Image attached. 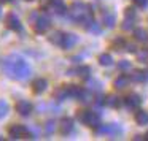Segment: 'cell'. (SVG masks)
<instances>
[{
	"mask_svg": "<svg viewBox=\"0 0 148 141\" xmlns=\"http://www.w3.org/2000/svg\"><path fill=\"white\" fill-rule=\"evenodd\" d=\"M3 73L11 79L24 81L32 75V68L21 56L11 54L3 60Z\"/></svg>",
	"mask_w": 148,
	"mask_h": 141,
	"instance_id": "cell-1",
	"label": "cell"
},
{
	"mask_svg": "<svg viewBox=\"0 0 148 141\" xmlns=\"http://www.w3.org/2000/svg\"><path fill=\"white\" fill-rule=\"evenodd\" d=\"M86 16H92V10H91L89 5H86L84 2H80V0L73 2V3H72V8H70V19L78 24Z\"/></svg>",
	"mask_w": 148,
	"mask_h": 141,
	"instance_id": "cell-2",
	"label": "cell"
},
{
	"mask_svg": "<svg viewBox=\"0 0 148 141\" xmlns=\"http://www.w3.org/2000/svg\"><path fill=\"white\" fill-rule=\"evenodd\" d=\"M78 119H80L81 124L88 125L91 128H96L100 124V116L94 111H89V109H83V111L78 113Z\"/></svg>",
	"mask_w": 148,
	"mask_h": 141,
	"instance_id": "cell-3",
	"label": "cell"
},
{
	"mask_svg": "<svg viewBox=\"0 0 148 141\" xmlns=\"http://www.w3.org/2000/svg\"><path fill=\"white\" fill-rule=\"evenodd\" d=\"M96 133L97 135H107V136H112V138H115V136H118V135H121V132H123V128L119 127L118 124H99L96 128Z\"/></svg>",
	"mask_w": 148,
	"mask_h": 141,
	"instance_id": "cell-4",
	"label": "cell"
},
{
	"mask_svg": "<svg viewBox=\"0 0 148 141\" xmlns=\"http://www.w3.org/2000/svg\"><path fill=\"white\" fill-rule=\"evenodd\" d=\"M8 133L13 140H19V138H34V135L27 130L24 125H19V124H14L8 128Z\"/></svg>",
	"mask_w": 148,
	"mask_h": 141,
	"instance_id": "cell-5",
	"label": "cell"
},
{
	"mask_svg": "<svg viewBox=\"0 0 148 141\" xmlns=\"http://www.w3.org/2000/svg\"><path fill=\"white\" fill-rule=\"evenodd\" d=\"M123 105H124L127 109H137L138 106L142 105V97L137 95V94H131V95L124 97Z\"/></svg>",
	"mask_w": 148,
	"mask_h": 141,
	"instance_id": "cell-6",
	"label": "cell"
},
{
	"mask_svg": "<svg viewBox=\"0 0 148 141\" xmlns=\"http://www.w3.org/2000/svg\"><path fill=\"white\" fill-rule=\"evenodd\" d=\"M49 26H51V21L46 16H38L37 21L34 22V29H35L37 33H45L49 29Z\"/></svg>",
	"mask_w": 148,
	"mask_h": 141,
	"instance_id": "cell-7",
	"label": "cell"
},
{
	"mask_svg": "<svg viewBox=\"0 0 148 141\" xmlns=\"http://www.w3.org/2000/svg\"><path fill=\"white\" fill-rule=\"evenodd\" d=\"M48 7H49V10L54 14H58V16H64V14L67 13V5H65L62 0H49Z\"/></svg>",
	"mask_w": 148,
	"mask_h": 141,
	"instance_id": "cell-8",
	"label": "cell"
},
{
	"mask_svg": "<svg viewBox=\"0 0 148 141\" xmlns=\"http://www.w3.org/2000/svg\"><path fill=\"white\" fill-rule=\"evenodd\" d=\"M7 27L10 30H14V32H23V24L14 13H10L7 16Z\"/></svg>",
	"mask_w": 148,
	"mask_h": 141,
	"instance_id": "cell-9",
	"label": "cell"
},
{
	"mask_svg": "<svg viewBox=\"0 0 148 141\" xmlns=\"http://www.w3.org/2000/svg\"><path fill=\"white\" fill-rule=\"evenodd\" d=\"M32 109H34L32 103L27 102V100H19V102L16 103V111H18V114H21V116H29L30 113H32Z\"/></svg>",
	"mask_w": 148,
	"mask_h": 141,
	"instance_id": "cell-10",
	"label": "cell"
},
{
	"mask_svg": "<svg viewBox=\"0 0 148 141\" xmlns=\"http://www.w3.org/2000/svg\"><path fill=\"white\" fill-rule=\"evenodd\" d=\"M59 132H61L62 135L72 133V132H73V119L72 117L61 119V122H59Z\"/></svg>",
	"mask_w": 148,
	"mask_h": 141,
	"instance_id": "cell-11",
	"label": "cell"
},
{
	"mask_svg": "<svg viewBox=\"0 0 148 141\" xmlns=\"http://www.w3.org/2000/svg\"><path fill=\"white\" fill-rule=\"evenodd\" d=\"M67 75H77V76H80L81 79H89V76H91V68L88 67V65H81V67H78V68H75V70H69L67 71Z\"/></svg>",
	"mask_w": 148,
	"mask_h": 141,
	"instance_id": "cell-12",
	"label": "cell"
},
{
	"mask_svg": "<svg viewBox=\"0 0 148 141\" xmlns=\"http://www.w3.org/2000/svg\"><path fill=\"white\" fill-rule=\"evenodd\" d=\"M78 43V37L77 35H73V33H65L64 35V40H62V43H61V46L59 48H62V49H72L75 45Z\"/></svg>",
	"mask_w": 148,
	"mask_h": 141,
	"instance_id": "cell-13",
	"label": "cell"
},
{
	"mask_svg": "<svg viewBox=\"0 0 148 141\" xmlns=\"http://www.w3.org/2000/svg\"><path fill=\"white\" fill-rule=\"evenodd\" d=\"M131 81L134 83H147L148 81V70H135L131 73Z\"/></svg>",
	"mask_w": 148,
	"mask_h": 141,
	"instance_id": "cell-14",
	"label": "cell"
},
{
	"mask_svg": "<svg viewBox=\"0 0 148 141\" xmlns=\"http://www.w3.org/2000/svg\"><path fill=\"white\" fill-rule=\"evenodd\" d=\"M102 22H103V26L108 27V29L115 27V24H116V16H115V13H112V11H103V14H102Z\"/></svg>",
	"mask_w": 148,
	"mask_h": 141,
	"instance_id": "cell-15",
	"label": "cell"
},
{
	"mask_svg": "<svg viewBox=\"0 0 148 141\" xmlns=\"http://www.w3.org/2000/svg\"><path fill=\"white\" fill-rule=\"evenodd\" d=\"M48 87V81L45 79V78H38V79H35L32 83V90L35 94H42L45 92V89Z\"/></svg>",
	"mask_w": 148,
	"mask_h": 141,
	"instance_id": "cell-16",
	"label": "cell"
},
{
	"mask_svg": "<svg viewBox=\"0 0 148 141\" xmlns=\"http://www.w3.org/2000/svg\"><path fill=\"white\" fill-rule=\"evenodd\" d=\"M54 98L58 100V102H64V100L70 98V95H69V87L67 86L58 87V89L54 90Z\"/></svg>",
	"mask_w": 148,
	"mask_h": 141,
	"instance_id": "cell-17",
	"label": "cell"
},
{
	"mask_svg": "<svg viewBox=\"0 0 148 141\" xmlns=\"http://www.w3.org/2000/svg\"><path fill=\"white\" fill-rule=\"evenodd\" d=\"M129 81H131V78L126 76V75H119L118 78L115 79V83H113V86L116 87V89H126V87L129 86Z\"/></svg>",
	"mask_w": 148,
	"mask_h": 141,
	"instance_id": "cell-18",
	"label": "cell"
},
{
	"mask_svg": "<svg viewBox=\"0 0 148 141\" xmlns=\"http://www.w3.org/2000/svg\"><path fill=\"white\" fill-rule=\"evenodd\" d=\"M105 105L110 108H119L123 105V98H119L118 95H108L105 97Z\"/></svg>",
	"mask_w": 148,
	"mask_h": 141,
	"instance_id": "cell-19",
	"label": "cell"
},
{
	"mask_svg": "<svg viewBox=\"0 0 148 141\" xmlns=\"http://www.w3.org/2000/svg\"><path fill=\"white\" fill-rule=\"evenodd\" d=\"M67 87H69V95H70V98H77V100L81 98V95H83V92H84L83 87L75 86V84H72V86H67Z\"/></svg>",
	"mask_w": 148,
	"mask_h": 141,
	"instance_id": "cell-20",
	"label": "cell"
},
{
	"mask_svg": "<svg viewBox=\"0 0 148 141\" xmlns=\"http://www.w3.org/2000/svg\"><path fill=\"white\" fill-rule=\"evenodd\" d=\"M134 38L140 43H145L148 41V32L145 29H142V27H138V29L134 30Z\"/></svg>",
	"mask_w": 148,
	"mask_h": 141,
	"instance_id": "cell-21",
	"label": "cell"
},
{
	"mask_svg": "<svg viewBox=\"0 0 148 141\" xmlns=\"http://www.w3.org/2000/svg\"><path fill=\"white\" fill-rule=\"evenodd\" d=\"M135 122L138 125H147L148 124V113L143 111V109H138L135 113Z\"/></svg>",
	"mask_w": 148,
	"mask_h": 141,
	"instance_id": "cell-22",
	"label": "cell"
},
{
	"mask_svg": "<svg viewBox=\"0 0 148 141\" xmlns=\"http://www.w3.org/2000/svg\"><path fill=\"white\" fill-rule=\"evenodd\" d=\"M99 64L102 67H110V65H113V57L108 52H103V54L99 56Z\"/></svg>",
	"mask_w": 148,
	"mask_h": 141,
	"instance_id": "cell-23",
	"label": "cell"
},
{
	"mask_svg": "<svg viewBox=\"0 0 148 141\" xmlns=\"http://www.w3.org/2000/svg\"><path fill=\"white\" fill-rule=\"evenodd\" d=\"M64 35L65 33H62V32H54L53 35H49V41L56 46H61L62 40H64Z\"/></svg>",
	"mask_w": 148,
	"mask_h": 141,
	"instance_id": "cell-24",
	"label": "cell"
},
{
	"mask_svg": "<svg viewBox=\"0 0 148 141\" xmlns=\"http://www.w3.org/2000/svg\"><path fill=\"white\" fill-rule=\"evenodd\" d=\"M124 46H126V40L124 38H116V40H113V43H112V48L115 49V51H118V52H121L123 49H124Z\"/></svg>",
	"mask_w": 148,
	"mask_h": 141,
	"instance_id": "cell-25",
	"label": "cell"
},
{
	"mask_svg": "<svg viewBox=\"0 0 148 141\" xmlns=\"http://www.w3.org/2000/svg\"><path fill=\"white\" fill-rule=\"evenodd\" d=\"M88 90H91V92H100V90H102L100 83H99V81L91 79V81H89V86H88Z\"/></svg>",
	"mask_w": 148,
	"mask_h": 141,
	"instance_id": "cell-26",
	"label": "cell"
},
{
	"mask_svg": "<svg viewBox=\"0 0 148 141\" xmlns=\"http://www.w3.org/2000/svg\"><path fill=\"white\" fill-rule=\"evenodd\" d=\"M124 18H127V19H137V11H135L132 7L126 8L124 10Z\"/></svg>",
	"mask_w": 148,
	"mask_h": 141,
	"instance_id": "cell-27",
	"label": "cell"
},
{
	"mask_svg": "<svg viewBox=\"0 0 148 141\" xmlns=\"http://www.w3.org/2000/svg\"><path fill=\"white\" fill-rule=\"evenodd\" d=\"M8 111H10V108H8L7 102H3V100H0V119L5 117V116L8 114Z\"/></svg>",
	"mask_w": 148,
	"mask_h": 141,
	"instance_id": "cell-28",
	"label": "cell"
},
{
	"mask_svg": "<svg viewBox=\"0 0 148 141\" xmlns=\"http://www.w3.org/2000/svg\"><path fill=\"white\" fill-rule=\"evenodd\" d=\"M134 22L135 19H127V18H124V21H123V30H131L132 27H134Z\"/></svg>",
	"mask_w": 148,
	"mask_h": 141,
	"instance_id": "cell-29",
	"label": "cell"
},
{
	"mask_svg": "<svg viewBox=\"0 0 148 141\" xmlns=\"http://www.w3.org/2000/svg\"><path fill=\"white\" fill-rule=\"evenodd\" d=\"M135 54H137V59H138L140 62H148V51L142 49V51H137Z\"/></svg>",
	"mask_w": 148,
	"mask_h": 141,
	"instance_id": "cell-30",
	"label": "cell"
},
{
	"mask_svg": "<svg viewBox=\"0 0 148 141\" xmlns=\"http://www.w3.org/2000/svg\"><path fill=\"white\" fill-rule=\"evenodd\" d=\"M88 30H89V32H92V33H96V35H99V33H100V30H102V29H100L99 22H96V21H94V22L91 24L89 27H88Z\"/></svg>",
	"mask_w": 148,
	"mask_h": 141,
	"instance_id": "cell-31",
	"label": "cell"
},
{
	"mask_svg": "<svg viewBox=\"0 0 148 141\" xmlns=\"http://www.w3.org/2000/svg\"><path fill=\"white\" fill-rule=\"evenodd\" d=\"M54 130H56V124L53 121H48V122H46V125H45V132L48 135H51V133H54Z\"/></svg>",
	"mask_w": 148,
	"mask_h": 141,
	"instance_id": "cell-32",
	"label": "cell"
},
{
	"mask_svg": "<svg viewBox=\"0 0 148 141\" xmlns=\"http://www.w3.org/2000/svg\"><path fill=\"white\" fill-rule=\"evenodd\" d=\"M118 68H119L121 71L131 70V62H129V60H121V62L118 64Z\"/></svg>",
	"mask_w": 148,
	"mask_h": 141,
	"instance_id": "cell-33",
	"label": "cell"
},
{
	"mask_svg": "<svg viewBox=\"0 0 148 141\" xmlns=\"http://www.w3.org/2000/svg\"><path fill=\"white\" fill-rule=\"evenodd\" d=\"M134 3H135V7H138V8H147L148 0H134Z\"/></svg>",
	"mask_w": 148,
	"mask_h": 141,
	"instance_id": "cell-34",
	"label": "cell"
},
{
	"mask_svg": "<svg viewBox=\"0 0 148 141\" xmlns=\"http://www.w3.org/2000/svg\"><path fill=\"white\" fill-rule=\"evenodd\" d=\"M94 103H96L97 106L105 105V97H103V95H97V97H96V100H94Z\"/></svg>",
	"mask_w": 148,
	"mask_h": 141,
	"instance_id": "cell-35",
	"label": "cell"
},
{
	"mask_svg": "<svg viewBox=\"0 0 148 141\" xmlns=\"http://www.w3.org/2000/svg\"><path fill=\"white\" fill-rule=\"evenodd\" d=\"M124 48H126V51H127V52H134V54L137 52V48H135V45H132V43H126Z\"/></svg>",
	"mask_w": 148,
	"mask_h": 141,
	"instance_id": "cell-36",
	"label": "cell"
},
{
	"mask_svg": "<svg viewBox=\"0 0 148 141\" xmlns=\"http://www.w3.org/2000/svg\"><path fill=\"white\" fill-rule=\"evenodd\" d=\"M143 140H147V141H148V133H145V136H143Z\"/></svg>",
	"mask_w": 148,
	"mask_h": 141,
	"instance_id": "cell-37",
	"label": "cell"
},
{
	"mask_svg": "<svg viewBox=\"0 0 148 141\" xmlns=\"http://www.w3.org/2000/svg\"><path fill=\"white\" fill-rule=\"evenodd\" d=\"M0 2H2V3H5V2H8V0H0Z\"/></svg>",
	"mask_w": 148,
	"mask_h": 141,
	"instance_id": "cell-38",
	"label": "cell"
},
{
	"mask_svg": "<svg viewBox=\"0 0 148 141\" xmlns=\"http://www.w3.org/2000/svg\"><path fill=\"white\" fill-rule=\"evenodd\" d=\"M0 16H2V8H0Z\"/></svg>",
	"mask_w": 148,
	"mask_h": 141,
	"instance_id": "cell-39",
	"label": "cell"
},
{
	"mask_svg": "<svg viewBox=\"0 0 148 141\" xmlns=\"http://www.w3.org/2000/svg\"><path fill=\"white\" fill-rule=\"evenodd\" d=\"M27 2H32V0H27Z\"/></svg>",
	"mask_w": 148,
	"mask_h": 141,
	"instance_id": "cell-40",
	"label": "cell"
}]
</instances>
